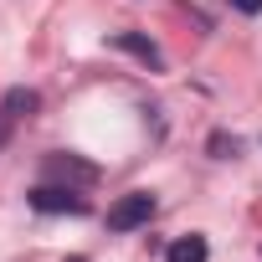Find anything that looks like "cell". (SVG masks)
<instances>
[{
    "instance_id": "3",
    "label": "cell",
    "mask_w": 262,
    "mask_h": 262,
    "mask_svg": "<svg viewBox=\"0 0 262 262\" xmlns=\"http://www.w3.org/2000/svg\"><path fill=\"white\" fill-rule=\"evenodd\" d=\"M47 175H52V180H82V185L98 180V170L82 165V160H72V155H52V160H47Z\"/></svg>"
},
{
    "instance_id": "5",
    "label": "cell",
    "mask_w": 262,
    "mask_h": 262,
    "mask_svg": "<svg viewBox=\"0 0 262 262\" xmlns=\"http://www.w3.org/2000/svg\"><path fill=\"white\" fill-rule=\"evenodd\" d=\"M113 47H123V52L144 57L149 67H160V47H155V41H144V36H134V31H118V36H113Z\"/></svg>"
},
{
    "instance_id": "6",
    "label": "cell",
    "mask_w": 262,
    "mask_h": 262,
    "mask_svg": "<svg viewBox=\"0 0 262 262\" xmlns=\"http://www.w3.org/2000/svg\"><path fill=\"white\" fill-rule=\"evenodd\" d=\"M226 6L242 11V16H257V11H262V0H226Z\"/></svg>"
},
{
    "instance_id": "2",
    "label": "cell",
    "mask_w": 262,
    "mask_h": 262,
    "mask_svg": "<svg viewBox=\"0 0 262 262\" xmlns=\"http://www.w3.org/2000/svg\"><path fill=\"white\" fill-rule=\"evenodd\" d=\"M31 206H36L41 216H62V211H67V216H82V211H88V201H82L72 185H52V180L31 190Z\"/></svg>"
},
{
    "instance_id": "4",
    "label": "cell",
    "mask_w": 262,
    "mask_h": 262,
    "mask_svg": "<svg viewBox=\"0 0 262 262\" xmlns=\"http://www.w3.org/2000/svg\"><path fill=\"white\" fill-rule=\"evenodd\" d=\"M206 257H211L206 236H180V242L165 252V262H206Z\"/></svg>"
},
{
    "instance_id": "1",
    "label": "cell",
    "mask_w": 262,
    "mask_h": 262,
    "mask_svg": "<svg viewBox=\"0 0 262 262\" xmlns=\"http://www.w3.org/2000/svg\"><path fill=\"white\" fill-rule=\"evenodd\" d=\"M155 216V195L149 190H128V195H118L113 206H108V231H134V226H144Z\"/></svg>"
}]
</instances>
